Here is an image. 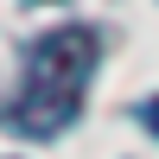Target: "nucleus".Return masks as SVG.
<instances>
[{
    "label": "nucleus",
    "instance_id": "1",
    "mask_svg": "<svg viewBox=\"0 0 159 159\" xmlns=\"http://www.w3.org/2000/svg\"><path fill=\"white\" fill-rule=\"evenodd\" d=\"M102 70V38L89 25H51L25 45L19 57V89L0 108V127L19 140H57L83 115L89 83Z\"/></svg>",
    "mask_w": 159,
    "mask_h": 159
},
{
    "label": "nucleus",
    "instance_id": "2",
    "mask_svg": "<svg viewBox=\"0 0 159 159\" xmlns=\"http://www.w3.org/2000/svg\"><path fill=\"white\" fill-rule=\"evenodd\" d=\"M134 115H140V127H147V134L159 140V96H147V102H140V108H134Z\"/></svg>",
    "mask_w": 159,
    "mask_h": 159
}]
</instances>
